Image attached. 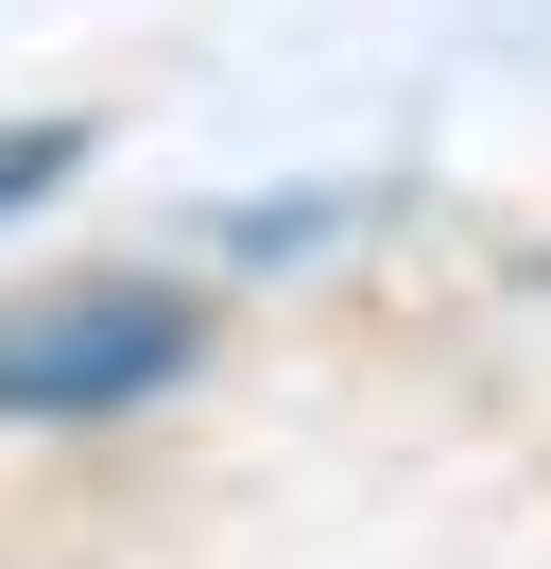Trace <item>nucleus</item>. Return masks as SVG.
Instances as JSON below:
<instances>
[{"instance_id":"nucleus-1","label":"nucleus","mask_w":551,"mask_h":569,"mask_svg":"<svg viewBox=\"0 0 551 569\" xmlns=\"http://www.w3.org/2000/svg\"><path fill=\"white\" fill-rule=\"evenodd\" d=\"M190 293H156V277H52V293H18L0 311V415H121V397H156V380H190Z\"/></svg>"},{"instance_id":"nucleus-2","label":"nucleus","mask_w":551,"mask_h":569,"mask_svg":"<svg viewBox=\"0 0 551 569\" xmlns=\"http://www.w3.org/2000/svg\"><path fill=\"white\" fill-rule=\"evenodd\" d=\"M52 173H87V121H0V208H34Z\"/></svg>"}]
</instances>
